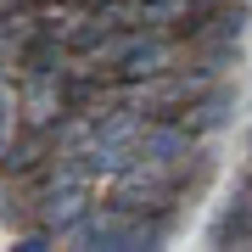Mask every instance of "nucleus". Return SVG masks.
<instances>
[{
	"instance_id": "f257e3e1",
	"label": "nucleus",
	"mask_w": 252,
	"mask_h": 252,
	"mask_svg": "<svg viewBox=\"0 0 252 252\" xmlns=\"http://www.w3.org/2000/svg\"><path fill=\"white\" fill-rule=\"evenodd\" d=\"M112 67H118L124 84H146V79H157V73L174 67V39H162L157 28H135V34L118 45Z\"/></svg>"
},
{
	"instance_id": "f03ea898",
	"label": "nucleus",
	"mask_w": 252,
	"mask_h": 252,
	"mask_svg": "<svg viewBox=\"0 0 252 252\" xmlns=\"http://www.w3.org/2000/svg\"><path fill=\"white\" fill-rule=\"evenodd\" d=\"M230 112H235V90H224V84H213L196 107H185V124L196 129V135H213V129H224L230 124Z\"/></svg>"
}]
</instances>
